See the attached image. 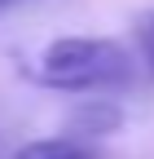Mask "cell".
<instances>
[{
	"mask_svg": "<svg viewBox=\"0 0 154 159\" xmlns=\"http://www.w3.org/2000/svg\"><path fill=\"white\" fill-rule=\"evenodd\" d=\"M9 159H92V150H88L84 142H71V137H53V142L18 146Z\"/></svg>",
	"mask_w": 154,
	"mask_h": 159,
	"instance_id": "cell-2",
	"label": "cell"
},
{
	"mask_svg": "<svg viewBox=\"0 0 154 159\" xmlns=\"http://www.w3.org/2000/svg\"><path fill=\"white\" fill-rule=\"evenodd\" d=\"M40 84L49 89H66V93H101V89H119L132 80V57L123 44L97 35H66L53 40L40 53V62L31 71Z\"/></svg>",
	"mask_w": 154,
	"mask_h": 159,
	"instance_id": "cell-1",
	"label": "cell"
},
{
	"mask_svg": "<svg viewBox=\"0 0 154 159\" xmlns=\"http://www.w3.org/2000/svg\"><path fill=\"white\" fill-rule=\"evenodd\" d=\"M0 5H9V0H0Z\"/></svg>",
	"mask_w": 154,
	"mask_h": 159,
	"instance_id": "cell-4",
	"label": "cell"
},
{
	"mask_svg": "<svg viewBox=\"0 0 154 159\" xmlns=\"http://www.w3.org/2000/svg\"><path fill=\"white\" fill-rule=\"evenodd\" d=\"M137 44H141V57L154 66V13H141V22H137Z\"/></svg>",
	"mask_w": 154,
	"mask_h": 159,
	"instance_id": "cell-3",
	"label": "cell"
}]
</instances>
